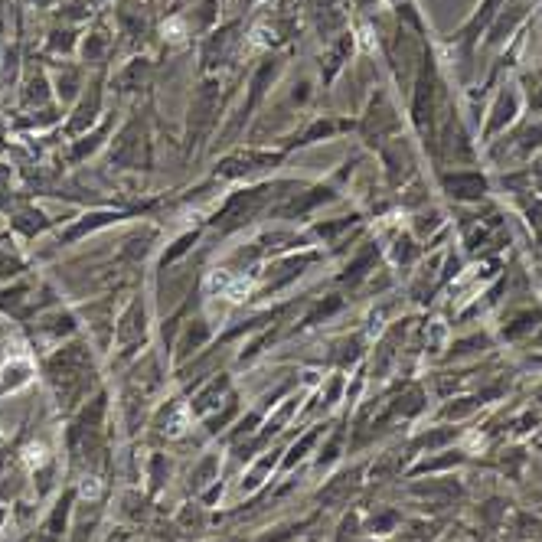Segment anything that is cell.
I'll return each mask as SVG.
<instances>
[{
  "instance_id": "obj_3",
  "label": "cell",
  "mask_w": 542,
  "mask_h": 542,
  "mask_svg": "<svg viewBox=\"0 0 542 542\" xmlns=\"http://www.w3.org/2000/svg\"><path fill=\"white\" fill-rule=\"evenodd\" d=\"M451 438H458V428L451 431V428L445 425V428H438V431H425V435L418 438L415 445H418V448H441V445H448Z\"/></svg>"
},
{
  "instance_id": "obj_1",
  "label": "cell",
  "mask_w": 542,
  "mask_h": 542,
  "mask_svg": "<svg viewBox=\"0 0 542 542\" xmlns=\"http://www.w3.org/2000/svg\"><path fill=\"white\" fill-rule=\"evenodd\" d=\"M445 190L458 200H477V196L487 193V177L477 174V170H458V174H445L441 177Z\"/></svg>"
},
{
  "instance_id": "obj_2",
  "label": "cell",
  "mask_w": 542,
  "mask_h": 542,
  "mask_svg": "<svg viewBox=\"0 0 542 542\" xmlns=\"http://www.w3.org/2000/svg\"><path fill=\"white\" fill-rule=\"evenodd\" d=\"M516 112H520V95H516L513 89H510V92H500L497 105H494V112H490V121H487V134H484V138H490V134H497V131L507 128Z\"/></svg>"
}]
</instances>
